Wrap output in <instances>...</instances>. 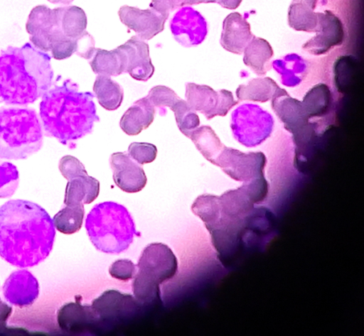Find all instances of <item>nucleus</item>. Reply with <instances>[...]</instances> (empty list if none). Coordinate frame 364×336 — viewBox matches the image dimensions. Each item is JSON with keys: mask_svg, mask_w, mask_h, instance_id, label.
I'll return each instance as SVG.
<instances>
[{"mask_svg": "<svg viewBox=\"0 0 364 336\" xmlns=\"http://www.w3.org/2000/svg\"><path fill=\"white\" fill-rule=\"evenodd\" d=\"M109 163L114 182L122 190L134 193L145 187L147 178L142 166L133 160L127 152L113 153Z\"/></svg>", "mask_w": 364, "mask_h": 336, "instance_id": "dca6fc26", "label": "nucleus"}, {"mask_svg": "<svg viewBox=\"0 0 364 336\" xmlns=\"http://www.w3.org/2000/svg\"><path fill=\"white\" fill-rule=\"evenodd\" d=\"M288 23L296 31L316 32L318 12H315L304 0H293L288 11Z\"/></svg>", "mask_w": 364, "mask_h": 336, "instance_id": "7c9ffc66", "label": "nucleus"}, {"mask_svg": "<svg viewBox=\"0 0 364 336\" xmlns=\"http://www.w3.org/2000/svg\"><path fill=\"white\" fill-rule=\"evenodd\" d=\"M43 131L35 109L0 107V158L26 159L43 146Z\"/></svg>", "mask_w": 364, "mask_h": 336, "instance_id": "423d86ee", "label": "nucleus"}, {"mask_svg": "<svg viewBox=\"0 0 364 336\" xmlns=\"http://www.w3.org/2000/svg\"><path fill=\"white\" fill-rule=\"evenodd\" d=\"M85 229L98 250L107 254H119L127 250L139 236L128 210L112 201L95 205L87 215Z\"/></svg>", "mask_w": 364, "mask_h": 336, "instance_id": "39448f33", "label": "nucleus"}, {"mask_svg": "<svg viewBox=\"0 0 364 336\" xmlns=\"http://www.w3.org/2000/svg\"><path fill=\"white\" fill-rule=\"evenodd\" d=\"M118 15L121 22L144 40H151L163 31L169 16L152 8L140 9L128 5L121 6Z\"/></svg>", "mask_w": 364, "mask_h": 336, "instance_id": "ddd939ff", "label": "nucleus"}, {"mask_svg": "<svg viewBox=\"0 0 364 336\" xmlns=\"http://www.w3.org/2000/svg\"><path fill=\"white\" fill-rule=\"evenodd\" d=\"M331 103V92L325 84L313 87L304 97L303 106L309 118L325 114Z\"/></svg>", "mask_w": 364, "mask_h": 336, "instance_id": "2f4dec72", "label": "nucleus"}, {"mask_svg": "<svg viewBox=\"0 0 364 336\" xmlns=\"http://www.w3.org/2000/svg\"><path fill=\"white\" fill-rule=\"evenodd\" d=\"M55 237L53 219L39 205L17 199L0 207V256L9 264L38 265L50 254Z\"/></svg>", "mask_w": 364, "mask_h": 336, "instance_id": "f03ea898", "label": "nucleus"}, {"mask_svg": "<svg viewBox=\"0 0 364 336\" xmlns=\"http://www.w3.org/2000/svg\"><path fill=\"white\" fill-rule=\"evenodd\" d=\"M217 2L218 0H151L149 7L169 16L171 12L183 6Z\"/></svg>", "mask_w": 364, "mask_h": 336, "instance_id": "58836bf2", "label": "nucleus"}, {"mask_svg": "<svg viewBox=\"0 0 364 336\" xmlns=\"http://www.w3.org/2000/svg\"><path fill=\"white\" fill-rule=\"evenodd\" d=\"M156 109L146 97L135 101L122 116L121 129L129 136H136L154 121Z\"/></svg>", "mask_w": 364, "mask_h": 336, "instance_id": "4be33fe9", "label": "nucleus"}, {"mask_svg": "<svg viewBox=\"0 0 364 336\" xmlns=\"http://www.w3.org/2000/svg\"><path fill=\"white\" fill-rule=\"evenodd\" d=\"M5 299L11 304L25 308L32 305L39 295V284L36 278L28 271H14L3 285Z\"/></svg>", "mask_w": 364, "mask_h": 336, "instance_id": "f3484780", "label": "nucleus"}, {"mask_svg": "<svg viewBox=\"0 0 364 336\" xmlns=\"http://www.w3.org/2000/svg\"><path fill=\"white\" fill-rule=\"evenodd\" d=\"M89 64L97 75L117 77L125 73L122 55L117 48L112 50L95 48Z\"/></svg>", "mask_w": 364, "mask_h": 336, "instance_id": "c85d7f7f", "label": "nucleus"}, {"mask_svg": "<svg viewBox=\"0 0 364 336\" xmlns=\"http://www.w3.org/2000/svg\"><path fill=\"white\" fill-rule=\"evenodd\" d=\"M124 65V72L133 79L146 82L154 73V66L149 55L148 43L134 36L117 47Z\"/></svg>", "mask_w": 364, "mask_h": 336, "instance_id": "4468645a", "label": "nucleus"}, {"mask_svg": "<svg viewBox=\"0 0 364 336\" xmlns=\"http://www.w3.org/2000/svg\"><path fill=\"white\" fill-rule=\"evenodd\" d=\"M95 41L92 36L87 31L76 39L75 54L89 60L95 50Z\"/></svg>", "mask_w": 364, "mask_h": 336, "instance_id": "79ce46f5", "label": "nucleus"}, {"mask_svg": "<svg viewBox=\"0 0 364 336\" xmlns=\"http://www.w3.org/2000/svg\"><path fill=\"white\" fill-rule=\"evenodd\" d=\"M253 36L246 18L240 13L233 12L223 21L220 43L227 51L240 55Z\"/></svg>", "mask_w": 364, "mask_h": 336, "instance_id": "aec40b11", "label": "nucleus"}, {"mask_svg": "<svg viewBox=\"0 0 364 336\" xmlns=\"http://www.w3.org/2000/svg\"><path fill=\"white\" fill-rule=\"evenodd\" d=\"M84 215V205H65L54 215V227L61 233L74 234L81 228Z\"/></svg>", "mask_w": 364, "mask_h": 336, "instance_id": "473e14b6", "label": "nucleus"}, {"mask_svg": "<svg viewBox=\"0 0 364 336\" xmlns=\"http://www.w3.org/2000/svg\"><path fill=\"white\" fill-rule=\"evenodd\" d=\"M132 282L134 297L146 303L159 298V286L176 273L178 261L172 250L162 243H151L142 251Z\"/></svg>", "mask_w": 364, "mask_h": 336, "instance_id": "0eeeda50", "label": "nucleus"}, {"mask_svg": "<svg viewBox=\"0 0 364 336\" xmlns=\"http://www.w3.org/2000/svg\"><path fill=\"white\" fill-rule=\"evenodd\" d=\"M188 138L193 141L202 156L211 163H213L225 146L214 130L207 125L197 127L190 133Z\"/></svg>", "mask_w": 364, "mask_h": 336, "instance_id": "c756f323", "label": "nucleus"}, {"mask_svg": "<svg viewBox=\"0 0 364 336\" xmlns=\"http://www.w3.org/2000/svg\"><path fill=\"white\" fill-rule=\"evenodd\" d=\"M59 327L68 334H79L89 330L100 321L91 305H82L79 300L62 306L57 314Z\"/></svg>", "mask_w": 364, "mask_h": 336, "instance_id": "6ab92c4d", "label": "nucleus"}, {"mask_svg": "<svg viewBox=\"0 0 364 336\" xmlns=\"http://www.w3.org/2000/svg\"><path fill=\"white\" fill-rule=\"evenodd\" d=\"M185 87L186 101L189 107L208 120L225 116L237 103L232 92L227 90L215 91L210 86L194 82H186Z\"/></svg>", "mask_w": 364, "mask_h": 336, "instance_id": "9d476101", "label": "nucleus"}, {"mask_svg": "<svg viewBox=\"0 0 364 336\" xmlns=\"http://www.w3.org/2000/svg\"><path fill=\"white\" fill-rule=\"evenodd\" d=\"M316 34L302 46L307 53L320 55L341 45L345 37L343 24L340 18L331 11L318 12V24Z\"/></svg>", "mask_w": 364, "mask_h": 336, "instance_id": "f8f14e48", "label": "nucleus"}, {"mask_svg": "<svg viewBox=\"0 0 364 336\" xmlns=\"http://www.w3.org/2000/svg\"><path fill=\"white\" fill-rule=\"evenodd\" d=\"M146 97L162 116L166 114L167 107L171 109L181 99L172 89L164 85L153 87Z\"/></svg>", "mask_w": 364, "mask_h": 336, "instance_id": "f704fd0d", "label": "nucleus"}, {"mask_svg": "<svg viewBox=\"0 0 364 336\" xmlns=\"http://www.w3.org/2000/svg\"><path fill=\"white\" fill-rule=\"evenodd\" d=\"M58 168L67 180L87 173L84 165L77 158L70 155L64 156L60 158Z\"/></svg>", "mask_w": 364, "mask_h": 336, "instance_id": "ea45409f", "label": "nucleus"}, {"mask_svg": "<svg viewBox=\"0 0 364 336\" xmlns=\"http://www.w3.org/2000/svg\"><path fill=\"white\" fill-rule=\"evenodd\" d=\"M129 156L140 165L153 162L157 155L155 145L146 142H132L127 150Z\"/></svg>", "mask_w": 364, "mask_h": 336, "instance_id": "4c0bfd02", "label": "nucleus"}, {"mask_svg": "<svg viewBox=\"0 0 364 336\" xmlns=\"http://www.w3.org/2000/svg\"><path fill=\"white\" fill-rule=\"evenodd\" d=\"M242 0H218L217 4L228 9H235L241 4Z\"/></svg>", "mask_w": 364, "mask_h": 336, "instance_id": "c03bdc74", "label": "nucleus"}, {"mask_svg": "<svg viewBox=\"0 0 364 336\" xmlns=\"http://www.w3.org/2000/svg\"><path fill=\"white\" fill-rule=\"evenodd\" d=\"M273 127L272 116L257 104H242L231 115L232 135L237 141L246 147L260 145L269 137Z\"/></svg>", "mask_w": 364, "mask_h": 336, "instance_id": "6e6552de", "label": "nucleus"}, {"mask_svg": "<svg viewBox=\"0 0 364 336\" xmlns=\"http://www.w3.org/2000/svg\"><path fill=\"white\" fill-rule=\"evenodd\" d=\"M272 78L257 77L238 86L236 96L240 101L265 102L277 97L287 94Z\"/></svg>", "mask_w": 364, "mask_h": 336, "instance_id": "b1692460", "label": "nucleus"}, {"mask_svg": "<svg viewBox=\"0 0 364 336\" xmlns=\"http://www.w3.org/2000/svg\"><path fill=\"white\" fill-rule=\"evenodd\" d=\"M272 107L285 129L293 134L296 143L309 135L310 118L302 102L287 94L272 99Z\"/></svg>", "mask_w": 364, "mask_h": 336, "instance_id": "2eb2a0df", "label": "nucleus"}, {"mask_svg": "<svg viewBox=\"0 0 364 336\" xmlns=\"http://www.w3.org/2000/svg\"><path fill=\"white\" fill-rule=\"evenodd\" d=\"M76 51V39L65 36L60 31L55 28L51 34L50 53L51 57L61 60L70 58Z\"/></svg>", "mask_w": 364, "mask_h": 336, "instance_id": "e433bc0d", "label": "nucleus"}, {"mask_svg": "<svg viewBox=\"0 0 364 336\" xmlns=\"http://www.w3.org/2000/svg\"><path fill=\"white\" fill-rule=\"evenodd\" d=\"M17 167L8 161H0V198L12 196L18 187Z\"/></svg>", "mask_w": 364, "mask_h": 336, "instance_id": "c9c22d12", "label": "nucleus"}, {"mask_svg": "<svg viewBox=\"0 0 364 336\" xmlns=\"http://www.w3.org/2000/svg\"><path fill=\"white\" fill-rule=\"evenodd\" d=\"M311 9H315L318 0H304Z\"/></svg>", "mask_w": 364, "mask_h": 336, "instance_id": "49530a36", "label": "nucleus"}, {"mask_svg": "<svg viewBox=\"0 0 364 336\" xmlns=\"http://www.w3.org/2000/svg\"><path fill=\"white\" fill-rule=\"evenodd\" d=\"M51 57L31 43L9 45L0 53V102L26 106L41 97L53 85Z\"/></svg>", "mask_w": 364, "mask_h": 336, "instance_id": "20e7f679", "label": "nucleus"}, {"mask_svg": "<svg viewBox=\"0 0 364 336\" xmlns=\"http://www.w3.org/2000/svg\"><path fill=\"white\" fill-rule=\"evenodd\" d=\"M53 9L55 16V28L65 36L77 39L86 31L87 19L82 9L74 5H68Z\"/></svg>", "mask_w": 364, "mask_h": 336, "instance_id": "393cba45", "label": "nucleus"}, {"mask_svg": "<svg viewBox=\"0 0 364 336\" xmlns=\"http://www.w3.org/2000/svg\"><path fill=\"white\" fill-rule=\"evenodd\" d=\"M271 65L279 75L282 84L289 87L299 85L307 74V62L296 53H289L276 59Z\"/></svg>", "mask_w": 364, "mask_h": 336, "instance_id": "a878e982", "label": "nucleus"}, {"mask_svg": "<svg viewBox=\"0 0 364 336\" xmlns=\"http://www.w3.org/2000/svg\"><path fill=\"white\" fill-rule=\"evenodd\" d=\"M268 190L262 176L220 196L203 194L193 201L191 210L203 222L225 267L247 253L264 249L276 235L274 213L257 205L265 200Z\"/></svg>", "mask_w": 364, "mask_h": 336, "instance_id": "f257e3e1", "label": "nucleus"}, {"mask_svg": "<svg viewBox=\"0 0 364 336\" xmlns=\"http://www.w3.org/2000/svg\"><path fill=\"white\" fill-rule=\"evenodd\" d=\"M100 193V182L87 173L68 180L63 203L65 205H85L92 202Z\"/></svg>", "mask_w": 364, "mask_h": 336, "instance_id": "5701e85b", "label": "nucleus"}, {"mask_svg": "<svg viewBox=\"0 0 364 336\" xmlns=\"http://www.w3.org/2000/svg\"><path fill=\"white\" fill-rule=\"evenodd\" d=\"M48 1L54 4H60L64 6L70 5L73 0H47Z\"/></svg>", "mask_w": 364, "mask_h": 336, "instance_id": "a18cd8bd", "label": "nucleus"}, {"mask_svg": "<svg viewBox=\"0 0 364 336\" xmlns=\"http://www.w3.org/2000/svg\"><path fill=\"white\" fill-rule=\"evenodd\" d=\"M90 92H80L78 85L70 79L60 85L54 83L42 96L39 115L43 134L74 149L76 141L92 132L100 121Z\"/></svg>", "mask_w": 364, "mask_h": 336, "instance_id": "7ed1b4c3", "label": "nucleus"}, {"mask_svg": "<svg viewBox=\"0 0 364 336\" xmlns=\"http://www.w3.org/2000/svg\"><path fill=\"white\" fill-rule=\"evenodd\" d=\"M243 62L257 75H264L270 67L274 51L264 38L253 36L243 51Z\"/></svg>", "mask_w": 364, "mask_h": 336, "instance_id": "bb28decb", "label": "nucleus"}, {"mask_svg": "<svg viewBox=\"0 0 364 336\" xmlns=\"http://www.w3.org/2000/svg\"><path fill=\"white\" fill-rule=\"evenodd\" d=\"M169 26L176 41L186 48L200 45L208 33L204 16L190 6L177 9L170 20Z\"/></svg>", "mask_w": 364, "mask_h": 336, "instance_id": "9b49d317", "label": "nucleus"}, {"mask_svg": "<svg viewBox=\"0 0 364 336\" xmlns=\"http://www.w3.org/2000/svg\"><path fill=\"white\" fill-rule=\"evenodd\" d=\"M136 266L129 259H119L113 262L109 269L110 276L120 281H128L134 278Z\"/></svg>", "mask_w": 364, "mask_h": 336, "instance_id": "a19ab883", "label": "nucleus"}, {"mask_svg": "<svg viewBox=\"0 0 364 336\" xmlns=\"http://www.w3.org/2000/svg\"><path fill=\"white\" fill-rule=\"evenodd\" d=\"M92 89L98 103L106 110L114 111L121 106L124 98V90L110 77L97 75Z\"/></svg>", "mask_w": 364, "mask_h": 336, "instance_id": "cd10ccee", "label": "nucleus"}, {"mask_svg": "<svg viewBox=\"0 0 364 336\" xmlns=\"http://www.w3.org/2000/svg\"><path fill=\"white\" fill-rule=\"evenodd\" d=\"M12 313V308L0 298V335L14 334L15 330L6 327V323Z\"/></svg>", "mask_w": 364, "mask_h": 336, "instance_id": "37998d69", "label": "nucleus"}, {"mask_svg": "<svg viewBox=\"0 0 364 336\" xmlns=\"http://www.w3.org/2000/svg\"><path fill=\"white\" fill-rule=\"evenodd\" d=\"M55 27L54 9L46 5H38L33 8L26 23L31 44L45 53L50 51L51 34Z\"/></svg>", "mask_w": 364, "mask_h": 336, "instance_id": "a211bd4d", "label": "nucleus"}, {"mask_svg": "<svg viewBox=\"0 0 364 336\" xmlns=\"http://www.w3.org/2000/svg\"><path fill=\"white\" fill-rule=\"evenodd\" d=\"M138 301L129 294H124L116 290H109L92 301L91 306L100 320L117 318L132 312L138 305Z\"/></svg>", "mask_w": 364, "mask_h": 336, "instance_id": "412c9836", "label": "nucleus"}, {"mask_svg": "<svg viewBox=\"0 0 364 336\" xmlns=\"http://www.w3.org/2000/svg\"><path fill=\"white\" fill-rule=\"evenodd\" d=\"M171 110L174 113L179 131L186 137H188L190 133L199 126L198 115L189 107L186 100L181 98Z\"/></svg>", "mask_w": 364, "mask_h": 336, "instance_id": "72a5a7b5", "label": "nucleus"}, {"mask_svg": "<svg viewBox=\"0 0 364 336\" xmlns=\"http://www.w3.org/2000/svg\"><path fill=\"white\" fill-rule=\"evenodd\" d=\"M213 164L232 179L245 183L264 176L266 157L262 152L243 153L224 146Z\"/></svg>", "mask_w": 364, "mask_h": 336, "instance_id": "1a4fd4ad", "label": "nucleus"}]
</instances>
